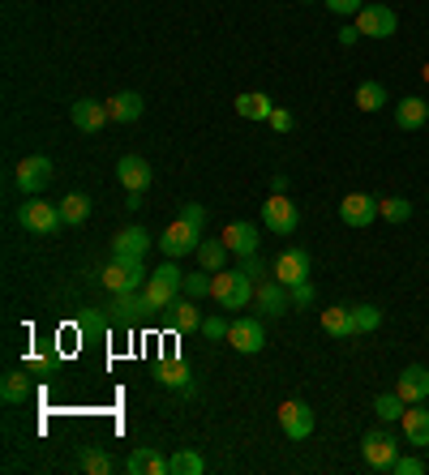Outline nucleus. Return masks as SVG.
Returning <instances> with one entry per match:
<instances>
[{
  "label": "nucleus",
  "mask_w": 429,
  "mask_h": 475,
  "mask_svg": "<svg viewBox=\"0 0 429 475\" xmlns=\"http://www.w3.org/2000/svg\"><path fill=\"white\" fill-rule=\"evenodd\" d=\"M361 454L370 462V471H391L395 459H400V437L386 433V429H370L361 437Z\"/></svg>",
  "instance_id": "obj_4"
},
{
  "label": "nucleus",
  "mask_w": 429,
  "mask_h": 475,
  "mask_svg": "<svg viewBox=\"0 0 429 475\" xmlns=\"http://www.w3.org/2000/svg\"><path fill=\"white\" fill-rule=\"evenodd\" d=\"M219 240L228 244V253L249 257V253H257V244H262V232H257V223H228Z\"/></svg>",
  "instance_id": "obj_19"
},
{
  "label": "nucleus",
  "mask_w": 429,
  "mask_h": 475,
  "mask_svg": "<svg viewBox=\"0 0 429 475\" xmlns=\"http://www.w3.org/2000/svg\"><path fill=\"white\" fill-rule=\"evenodd\" d=\"M271 112H275V103L267 95H257V90L236 98V116H245V120H271Z\"/></svg>",
  "instance_id": "obj_27"
},
{
  "label": "nucleus",
  "mask_w": 429,
  "mask_h": 475,
  "mask_svg": "<svg viewBox=\"0 0 429 475\" xmlns=\"http://www.w3.org/2000/svg\"><path fill=\"white\" fill-rule=\"evenodd\" d=\"M254 292H257V283L249 279L241 266L214 270V274H211V300L219 308H245V305H254Z\"/></svg>",
  "instance_id": "obj_1"
},
{
  "label": "nucleus",
  "mask_w": 429,
  "mask_h": 475,
  "mask_svg": "<svg viewBox=\"0 0 429 475\" xmlns=\"http://www.w3.org/2000/svg\"><path fill=\"white\" fill-rule=\"evenodd\" d=\"M17 223L26 227V232H35V236H52L65 219H60V206H52V201H43V197H30L26 206L17 210Z\"/></svg>",
  "instance_id": "obj_7"
},
{
  "label": "nucleus",
  "mask_w": 429,
  "mask_h": 475,
  "mask_svg": "<svg viewBox=\"0 0 429 475\" xmlns=\"http://www.w3.org/2000/svg\"><path fill=\"white\" fill-rule=\"evenodd\" d=\"M228 325L224 317H202V335L211 338V343H228Z\"/></svg>",
  "instance_id": "obj_40"
},
{
  "label": "nucleus",
  "mask_w": 429,
  "mask_h": 475,
  "mask_svg": "<svg viewBox=\"0 0 429 475\" xmlns=\"http://www.w3.org/2000/svg\"><path fill=\"white\" fill-rule=\"evenodd\" d=\"M181 287H185V270H181L168 257L159 270H151V279H146V287H142L146 308H151V313H159V308H172V305H176V295H181Z\"/></svg>",
  "instance_id": "obj_2"
},
{
  "label": "nucleus",
  "mask_w": 429,
  "mask_h": 475,
  "mask_svg": "<svg viewBox=\"0 0 429 475\" xmlns=\"http://www.w3.org/2000/svg\"><path fill=\"white\" fill-rule=\"evenodd\" d=\"M357 108L361 112H382L386 108V86L382 82H361L357 86Z\"/></svg>",
  "instance_id": "obj_32"
},
{
  "label": "nucleus",
  "mask_w": 429,
  "mask_h": 475,
  "mask_svg": "<svg viewBox=\"0 0 429 475\" xmlns=\"http://www.w3.org/2000/svg\"><path fill=\"white\" fill-rule=\"evenodd\" d=\"M271 129H275V133H288V129H292V112L275 108V112H271Z\"/></svg>",
  "instance_id": "obj_46"
},
{
  "label": "nucleus",
  "mask_w": 429,
  "mask_h": 475,
  "mask_svg": "<svg viewBox=\"0 0 429 475\" xmlns=\"http://www.w3.org/2000/svg\"><path fill=\"white\" fill-rule=\"evenodd\" d=\"M228 343H232V351H241V356H257V351L267 347V330H262L257 317H236V322L228 325Z\"/></svg>",
  "instance_id": "obj_10"
},
{
  "label": "nucleus",
  "mask_w": 429,
  "mask_h": 475,
  "mask_svg": "<svg viewBox=\"0 0 429 475\" xmlns=\"http://www.w3.org/2000/svg\"><path fill=\"white\" fill-rule=\"evenodd\" d=\"M159 249H163V257H185V253H198L202 244V227H194L189 219H176V223L163 227V240H155Z\"/></svg>",
  "instance_id": "obj_6"
},
{
  "label": "nucleus",
  "mask_w": 429,
  "mask_h": 475,
  "mask_svg": "<svg viewBox=\"0 0 429 475\" xmlns=\"http://www.w3.org/2000/svg\"><path fill=\"white\" fill-rule=\"evenodd\" d=\"M108 120H112L108 103H95V98H78L73 103V125L82 129V133H99Z\"/></svg>",
  "instance_id": "obj_20"
},
{
  "label": "nucleus",
  "mask_w": 429,
  "mask_h": 475,
  "mask_svg": "<svg viewBox=\"0 0 429 475\" xmlns=\"http://www.w3.org/2000/svg\"><path fill=\"white\" fill-rule=\"evenodd\" d=\"M425 82H429V65H425Z\"/></svg>",
  "instance_id": "obj_49"
},
{
  "label": "nucleus",
  "mask_w": 429,
  "mask_h": 475,
  "mask_svg": "<svg viewBox=\"0 0 429 475\" xmlns=\"http://www.w3.org/2000/svg\"><path fill=\"white\" fill-rule=\"evenodd\" d=\"M271 193H288V176H271Z\"/></svg>",
  "instance_id": "obj_48"
},
{
  "label": "nucleus",
  "mask_w": 429,
  "mask_h": 475,
  "mask_svg": "<svg viewBox=\"0 0 429 475\" xmlns=\"http://www.w3.org/2000/svg\"><path fill=\"white\" fill-rule=\"evenodd\" d=\"M275 416H279V429H284V437H292V441H305V437L314 433V411H309L305 403H297V398H292V403H284Z\"/></svg>",
  "instance_id": "obj_13"
},
{
  "label": "nucleus",
  "mask_w": 429,
  "mask_h": 475,
  "mask_svg": "<svg viewBox=\"0 0 429 475\" xmlns=\"http://www.w3.org/2000/svg\"><path fill=\"white\" fill-rule=\"evenodd\" d=\"M357 30L370 35V39H391V35L400 30V17H395L391 5H365L357 14Z\"/></svg>",
  "instance_id": "obj_8"
},
{
  "label": "nucleus",
  "mask_w": 429,
  "mask_h": 475,
  "mask_svg": "<svg viewBox=\"0 0 429 475\" xmlns=\"http://www.w3.org/2000/svg\"><path fill=\"white\" fill-rule=\"evenodd\" d=\"M378 210H382V219H391V223H408L413 219V201L408 197H386V201H378Z\"/></svg>",
  "instance_id": "obj_35"
},
{
  "label": "nucleus",
  "mask_w": 429,
  "mask_h": 475,
  "mask_svg": "<svg viewBox=\"0 0 429 475\" xmlns=\"http://www.w3.org/2000/svg\"><path fill=\"white\" fill-rule=\"evenodd\" d=\"M373 411H378V419H403L408 403H403L400 394H378V398H373Z\"/></svg>",
  "instance_id": "obj_36"
},
{
  "label": "nucleus",
  "mask_w": 429,
  "mask_h": 475,
  "mask_svg": "<svg viewBox=\"0 0 429 475\" xmlns=\"http://www.w3.org/2000/svg\"><path fill=\"white\" fill-rule=\"evenodd\" d=\"M0 398H5V403H26L30 398V377L26 373H5V381H0Z\"/></svg>",
  "instance_id": "obj_29"
},
{
  "label": "nucleus",
  "mask_w": 429,
  "mask_h": 475,
  "mask_svg": "<svg viewBox=\"0 0 429 475\" xmlns=\"http://www.w3.org/2000/svg\"><path fill=\"white\" fill-rule=\"evenodd\" d=\"M146 279H151V270L142 266V257H112L108 270L99 274V283L108 292H129V287H138L142 292Z\"/></svg>",
  "instance_id": "obj_3"
},
{
  "label": "nucleus",
  "mask_w": 429,
  "mask_h": 475,
  "mask_svg": "<svg viewBox=\"0 0 429 475\" xmlns=\"http://www.w3.org/2000/svg\"><path fill=\"white\" fill-rule=\"evenodd\" d=\"M425 120H429V103H425V98L408 95V98L395 103V125H400V129H421Z\"/></svg>",
  "instance_id": "obj_24"
},
{
  "label": "nucleus",
  "mask_w": 429,
  "mask_h": 475,
  "mask_svg": "<svg viewBox=\"0 0 429 475\" xmlns=\"http://www.w3.org/2000/svg\"><path fill=\"white\" fill-rule=\"evenodd\" d=\"M271 274L284 283V287H297V283H305V279H309V253H305V249H284L279 257H275Z\"/></svg>",
  "instance_id": "obj_12"
},
{
  "label": "nucleus",
  "mask_w": 429,
  "mask_h": 475,
  "mask_svg": "<svg viewBox=\"0 0 429 475\" xmlns=\"http://www.w3.org/2000/svg\"><path fill=\"white\" fill-rule=\"evenodd\" d=\"M254 305H257V313H267V317H284L288 308H292V292H288L284 283H279V279L271 274V279L257 283Z\"/></svg>",
  "instance_id": "obj_11"
},
{
  "label": "nucleus",
  "mask_w": 429,
  "mask_h": 475,
  "mask_svg": "<svg viewBox=\"0 0 429 475\" xmlns=\"http://www.w3.org/2000/svg\"><path fill=\"white\" fill-rule=\"evenodd\" d=\"M241 270H245V274H249V279H254V283H262V279H267V262H262L257 253L241 257Z\"/></svg>",
  "instance_id": "obj_42"
},
{
  "label": "nucleus",
  "mask_w": 429,
  "mask_h": 475,
  "mask_svg": "<svg viewBox=\"0 0 429 475\" xmlns=\"http://www.w3.org/2000/svg\"><path fill=\"white\" fill-rule=\"evenodd\" d=\"M202 471H206V459L198 449H176L172 454V475H202Z\"/></svg>",
  "instance_id": "obj_34"
},
{
  "label": "nucleus",
  "mask_w": 429,
  "mask_h": 475,
  "mask_svg": "<svg viewBox=\"0 0 429 475\" xmlns=\"http://www.w3.org/2000/svg\"><path fill=\"white\" fill-rule=\"evenodd\" d=\"M403 437L413 446H429V411L421 403H413V411H403Z\"/></svg>",
  "instance_id": "obj_26"
},
{
  "label": "nucleus",
  "mask_w": 429,
  "mask_h": 475,
  "mask_svg": "<svg viewBox=\"0 0 429 475\" xmlns=\"http://www.w3.org/2000/svg\"><path fill=\"white\" fill-rule=\"evenodd\" d=\"M155 377H159V386L176 390L181 398H194V394H198V381H194V373H189L181 360H163V364L155 368Z\"/></svg>",
  "instance_id": "obj_17"
},
{
  "label": "nucleus",
  "mask_w": 429,
  "mask_h": 475,
  "mask_svg": "<svg viewBox=\"0 0 429 475\" xmlns=\"http://www.w3.org/2000/svg\"><path fill=\"white\" fill-rule=\"evenodd\" d=\"M17 189L30 197H39L47 184H52V159H43V154H30V159H22L17 163Z\"/></svg>",
  "instance_id": "obj_9"
},
{
  "label": "nucleus",
  "mask_w": 429,
  "mask_h": 475,
  "mask_svg": "<svg viewBox=\"0 0 429 475\" xmlns=\"http://www.w3.org/2000/svg\"><path fill=\"white\" fill-rule=\"evenodd\" d=\"M330 14H340V17H357L361 9H365V0H322Z\"/></svg>",
  "instance_id": "obj_41"
},
{
  "label": "nucleus",
  "mask_w": 429,
  "mask_h": 475,
  "mask_svg": "<svg viewBox=\"0 0 429 475\" xmlns=\"http://www.w3.org/2000/svg\"><path fill=\"white\" fill-rule=\"evenodd\" d=\"M181 219H189V223H194V227H206V210H202L198 201H189V206L181 210Z\"/></svg>",
  "instance_id": "obj_45"
},
{
  "label": "nucleus",
  "mask_w": 429,
  "mask_h": 475,
  "mask_svg": "<svg viewBox=\"0 0 429 475\" xmlns=\"http://www.w3.org/2000/svg\"><path fill=\"white\" fill-rule=\"evenodd\" d=\"M108 112H112V120H120V125H133V120L146 112V103H142V95H133V90H120V95L108 98Z\"/></svg>",
  "instance_id": "obj_23"
},
{
  "label": "nucleus",
  "mask_w": 429,
  "mask_h": 475,
  "mask_svg": "<svg viewBox=\"0 0 429 475\" xmlns=\"http://www.w3.org/2000/svg\"><path fill=\"white\" fill-rule=\"evenodd\" d=\"M382 325V308L378 305H352V335H373Z\"/></svg>",
  "instance_id": "obj_30"
},
{
  "label": "nucleus",
  "mask_w": 429,
  "mask_h": 475,
  "mask_svg": "<svg viewBox=\"0 0 429 475\" xmlns=\"http://www.w3.org/2000/svg\"><path fill=\"white\" fill-rule=\"evenodd\" d=\"M262 223H267V232H275V236H297L300 206L288 193H271L267 206H262Z\"/></svg>",
  "instance_id": "obj_5"
},
{
  "label": "nucleus",
  "mask_w": 429,
  "mask_h": 475,
  "mask_svg": "<svg viewBox=\"0 0 429 475\" xmlns=\"http://www.w3.org/2000/svg\"><path fill=\"white\" fill-rule=\"evenodd\" d=\"M108 313H112V325H133L142 313H151V308H146V295L138 292V287H129V292H112Z\"/></svg>",
  "instance_id": "obj_14"
},
{
  "label": "nucleus",
  "mask_w": 429,
  "mask_h": 475,
  "mask_svg": "<svg viewBox=\"0 0 429 475\" xmlns=\"http://www.w3.org/2000/svg\"><path fill=\"white\" fill-rule=\"evenodd\" d=\"M116 176L125 184V193H142L146 184H151V163L138 159V154H125V159L116 163Z\"/></svg>",
  "instance_id": "obj_21"
},
{
  "label": "nucleus",
  "mask_w": 429,
  "mask_h": 475,
  "mask_svg": "<svg viewBox=\"0 0 429 475\" xmlns=\"http://www.w3.org/2000/svg\"><path fill=\"white\" fill-rule=\"evenodd\" d=\"M357 39H361V30H357V26H343V30H340V43H343V47H352Z\"/></svg>",
  "instance_id": "obj_47"
},
{
  "label": "nucleus",
  "mask_w": 429,
  "mask_h": 475,
  "mask_svg": "<svg viewBox=\"0 0 429 475\" xmlns=\"http://www.w3.org/2000/svg\"><path fill=\"white\" fill-rule=\"evenodd\" d=\"M395 394H400L408 407L425 403V398H429V368H425V364H408V368L400 373V381H395Z\"/></svg>",
  "instance_id": "obj_16"
},
{
  "label": "nucleus",
  "mask_w": 429,
  "mask_h": 475,
  "mask_svg": "<svg viewBox=\"0 0 429 475\" xmlns=\"http://www.w3.org/2000/svg\"><path fill=\"white\" fill-rule=\"evenodd\" d=\"M108 325H112V313H86L82 322H78V330L82 335H103Z\"/></svg>",
  "instance_id": "obj_39"
},
{
  "label": "nucleus",
  "mask_w": 429,
  "mask_h": 475,
  "mask_svg": "<svg viewBox=\"0 0 429 475\" xmlns=\"http://www.w3.org/2000/svg\"><path fill=\"white\" fill-rule=\"evenodd\" d=\"M198 266L202 270H228V244L224 240H202L198 244Z\"/></svg>",
  "instance_id": "obj_28"
},
{
  "label": "nucleus",
  "mask_w": 429,
  "mask_h": 475,
  "mask_svg": "<svg viewBox=\"0 0 429 475\" xmlns=\"http://www.w3.org/2000/svg\"><path fill=\"white\" fill-rule=\"evenodd\" d=\"M125 471L129 475H172V459H163V454L151 446H138L125 459Z\"/></svg>",
  "instance_id": "obj_18"
},
{
  "label": "nucleus",
  "mask_w": 429,
  "mask_h": 475,
  "mask_svg": "<svg viewBox=\"0 0 429 475\" xmlns=\"http://www.w3.org/2000/svg\"><path fill=\"white\" fill-rule=\"evenodd\" d=\"M155 240L146 227H125V232H116L112 236V257H142Z\"/></svg>",
  "instance_id": "obj_22"
},
{
  "label": "nucleus",
  "mask_w": 429,
  "mask_h": 475,
  "mask_svg": "<svg viewBox=\"0 0 429 475\" xmlns=\"http://www.w3.org/2000/svg\"><path fill=\"white\" fill-rule=\"evenodd\" d=\"M82 467L90 475H108V471H112V459H108L103 449H82Z\"/></svg>",
  "instance_id": "obj_37"
},
{
  "label": "nucleus",
  "mask_w": 429,
  "mask_h": 475,
  "mask_svg": "<svg viewBox=\"0 0 429 475\" xmlns=\"http://www.w3.org/2000/svg\"><path fill=\"white\" fill-rule=\"evenodd\" d=\"M391 471H395V475H425V462H421V459H403V454H400Z\"/></svg>",
  "instance_id": "obj_44"
},
{
  "label": "nucleus",
  "mask_w": 429,
  "mask_h": 475,
  "mask_svg": "<svg viewBox=\"0 0 429 475\" xmlns=\"http://www.w3.org/2000/svg\"><path fill=\"white\" fill-rule=\"evenodd\" d=\"M322 330L335 338H357L352 335V305H330L322 308Z\"/></svg>",
  "instance_id": "obj_25"
},
{
  "label": "nucleus",
  "mask_w": 429,
  "mask_h": 475,
  "mask_svg": "<svg viewBox=\"0 0 429 475\" xmlns=\"http://www.w3.org/2000/svg\"><path fill=\"white\" fill-rule=\"evenodd\" d=\"M181 292L189 295V300H202V295H211V270L206 274H185V287Z\"/></svg>",
  "instance_id": "obj_38"
},
{
  "label": "nucleus",
  "mask_w": 429,
  "mask_h": 475,
  "mask_svg": "<svg viewBox=\"0 0 429 475\" xmlns=\"http://www.w3.org/2000/svg\"><path fill=\"white\" fill-rule=\"evenodd\" d=\"M292 292V305L297 308H305V305H314V283L305 279V283H297V287H288Z\"/></svg>",
  "instance_id": "obj_43"
},
{
  "label": "nucleus",
  "mask_w": 429,
  "mask_h": 475,
  "mask_svg": "<svg viewBox=\"0 0 429 475\" xmlns=\"http://www.w3.org/2000/svg\"><path fill=\"white\" fill-rule=\"evenodd\" d=\"M60 219H65L69 227L86 223V219H90V197H86V193H69L65 201H60Z\"/></svg>",
  "instance_id": "obj_31"
},
{
  "label": "nucleus",
  "mask_w": 429,
  "mask_h": 475,
  "mask_svg": "<svg viewBox=\"0 0 429 475\" xmlns=\"http://www.w3.org/2000/svg\"><path fill=\"white\" fill-rule=\"evenodd\" d=\"M172 322H176V330H202V313H198V300H176L172 305Z\"/></svg>",
  "instance_id": "obj_33"
},
{
  "label": "nucleus",
  "mask_w": 429,
  "mask_h": 475,
  "mask_svg": "<svg viewBox=\"0 0 429 475\" xmlns=\"http://www.w3.org/2000/svg\"><path fill=\"white\" fill-rule=\"evenodd\" d=\"M378 214H382V210H378V201H373L370 193H348L340 201V219L348 227H370Z\"/></svg>",
  "instance_id": "obj_15"
}]
</instances>
